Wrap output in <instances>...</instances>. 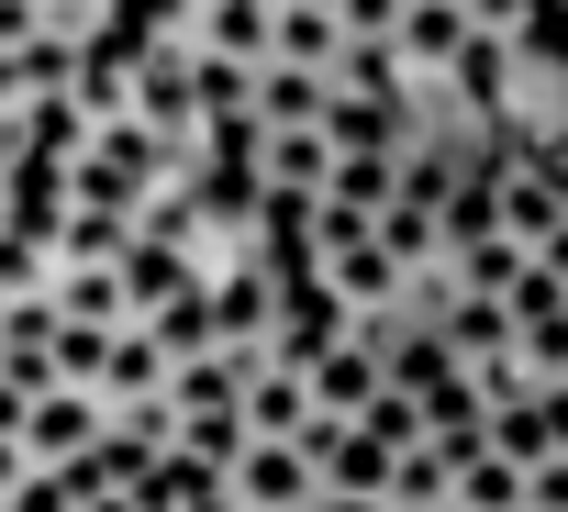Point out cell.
Segmentation results:
<instances>
[{"instance_id": "obj_1", "label": "cell", "mask_w": 568, "mask_h": 512, "mask_svg": "<svg viewBox=\"0 0 568 512\" xmlns=\"http://www.w3.org/2000/svg\"><path fill=\"white\" fill-rule=\"evenodd\" d=\"M223 501H234V512H313L324 490H313V457H302V446L245 434V457L223 468Z\"/></svg>"}, {"instance_id": "obj_2", "label": "cell", "mask_w": 568, "mask_h": 512, "mask_svg": "<svg viewBox=\"0 0 568 512\" xmlns=\"http://www.w3.org/2000/svg\"><path fill=\"white\" fill-rule=\"evenodd\" d=\"M12 446H23V468H68V457L101 446V401H90V390H34Z\"/></svg>"}, {"instance_id": "obj_3", "label": "cell", "mask_w": 568, "mask_h": 512, "mask_svg": "<svg viewBox=\"0 0 568 512\" xmlns=\"http://www.w3.org/2000/svg\"><path fill=\"white\" fill-rule=\"evenodd\" d=\"M468 12L457 0H402V34H390V57H402V79H446V68H468Z\"/></svg>"}, {"instance_id": "obj_4", "label": "cell", "mask_w": 568, "mask_h": 512, "mask_svg": "<svg viewBox=\"0 0 568 512\" xmlns=\"http://www.w3.org/2000/svg\"><path fill=\"white\" fill-rule=\"evenodd\" d=\"M302 390H313V423H357V412H368L390 379H379V357H368L357 335H335V346L302 368Z\"/></svg>"}, {"instance_id": "obj_5", "label": "cell", "mask_w": 568, "mask_h": 512, "mask_svg": "<svg viewBox=\"0 0 568 512\" xmlns=\"http://www.w3.org/2000/svg\"><path fill=\"white\" fill-rule=\"evenodd\" d=\"M346 34H335V0H267V68H313L335 79Z\"/></svg>"}, {"instance_id": "obj_6", "label": "cell", "mask_w": 568, "mask_h": 512, "mask_svg": "<svg viewBox=\"0 0 568 512\" xmlns=\"http://www.w3.org/2000/svg\"><path fill=\"white\" fill-rule=\"evenodd\" d=\"M179 45L256 68V57H267V0H190V12H179Z\"/></svg>"}, {"instance_id": "obj_7", "label": "cell", "mask_w": 568, "mask_h": 512, "mask_svg": "<svg viewBox=\"0 0 568 512\" xmlns=\"http://www.w3.org/2000/svg\"><path fill=\"white\" fill-rule=\"evenodd\" d=\"M324 90H335V79H313V68H267V57H256L245 112H256L267 134H324Z\"/></svg>"}, {"instance_id": "obj_8", "label": "cell", "mask_w": 568, "mask_h": 512, "mask_svg": "<svg viewBox=\"0 0 568 512\" xmlns=\"http://www.w3.org/2000/svg\"><path fill=\"white\" fill-rule=\"evenodd\" d=\"M123 90H134V45H123V34H101V45L68 57V101H79V123H123Z\"/></svg>"}, {"instance_id": "obj_9", "label": "cell", "mask_w": 568, "mask_h": 512, "mask_svg": "<svg viewBox=\"0 0 568 512\" xmlns=\"http://www.w3.org/2000/svg\"><path fill=\"white\" fill-rule=\"evenodd\" d=\"M101 412H145V401H168V357L134 335V324H112V357H101V390H90Z\"/></svg>"}, {"instance_id": "obj_10", "label": "cell", "mask_w": 568, "mask_h": 512, "mask_svg": "<svg viewBox=\"0 0 568 512\" xmlns=\"http://www.w3.org/2000/svg\"><path fill=\"white\" fill-rule=\"evenodd\" d=\"M112 279H123V324H145V313H156V301H179V290H190L201 268H190V256H179V245H145V234H134Z\"/></svg>"}, {"instance_id": "obj_11", "label": "cell", "mask_w": 568, "mask_h": 512, "mask_svg": "<svg viewBox=\"0 0 568 512\" xmlns=\"http://www.w3.org/2000/svg\"><path fill=\"white\" fill-rule=\"evenodd\" d=\"M134 335H145V346H156L168 368H190V357H212V346H223V335H212V301H201V279H190L179 301H156V313H145Z\"/></svg>"}, {"instance_id": "obj_12", "label": "cell", "mask_w": 568, "mask_h": 512, "mask_svg": "<svg viewBox=\"0 0 568 512\" xmlns=\"http://www.w3.org/2000/svg\"><path fill=\"white\" fill-rule=\"evenodd\" d=\"M234 412H245V434H278V446H291V434L313 423V390H302V368H256Z\"/></svg>"}, {"instance_id": "obj_13", "label": "cell", "mask_w": 568, "mask_h": 512, "mask_svg": "<svg viewBox=\"0 0 568 512\" xmlns=\"http://www.w3.org/2000/svg\"><path fill=\"white\" fill-rule=\"evenodd\" d=\"M324 167H335V145H324V134H267V145H256V190L324 201Z\"/></svg>"}, {"instance_id": "obj_14", "label": "cell", "mask_w": 568, "mask_h": 512, "mask_svg": "<svg viewBox=\"0 0 568 512\" xmlns=\"http://www.w3.org/2000/svg\"><path fill=\"white\" fill-rule=\"evenodd\" d=\"M45 313L57 324H123V279L112 268H57L45 279Z\"/></svg>"}, {"instance_id": "obj_15", "label": "cell", "mask_w": 568, "mask_h": 512, "mask_svg": "<svg viewBox=\"0 0 568 512\" xmlns=\"http://www.w3.org/2000/svg\"><path fill=\"white\" fill-rule=\"evenodd\" d=\"M446 501H457V512H524V468L479 446V457H457V479H446Z\"/></svg>"}, {"instance_id": "obj_16", "label": "cell", "mask_w": 568, "mask_h": 512, "mask_svg": "<svg viewBox=\"0 0 568 512\" xmlns=\"http://www.w3.org/2000/svg\"><path fill=\"white\" fill-rule=\"evenodd\" d=\"M390 156H402V145H390ZM390 156H335V167H324V201L357 212V223H379V212H390Z\"/></svg>"}, {"instance_id": "obj_17", "label": "cell", "mask_w": 568, "mask_h": 512, "mask_svg": "<svg viewBox=\"0 0 568 512\" xmlns=\"http://www.w3.org/2000/svg\"><path fill=\"white\" fill-rule=\"evenodd\" d=\"M435 346H446L457 368H479V357H501V346H513V324H501V301H468V290H457V313L435 324Z\"/></svg>"}, {"instance_id": "obj_18", "label": "cell", "mask_w": 568, "mask_h": 512, "mask_svg": "<svg viewBox=\"0 0 568 512\" xmlns=\"http://www.w3.org/2000/svg\"><path fill=\"white\" fill-rule=\"evenodd\" d=\"M101 357H112V324H57L45 335V379L57 390H101Z\"/></svg>"}, {"instance_id": "obj_19", "label": "cell", "mask_w": 568, "mask_h": 512, "mask_svg": "<svg viewBox=\"0 0 568 512\" xmlns=\"http://www.w3.org/2000/svg\"><path fill=\"white\" fill-rule=\"evenodd\" d=\"M179 457H190V468H212V479H223V468H234V457H245V412H179Z\"/></svg>"}, {"instance_id": "obj_20", "label": "cell", "mask_w": 568, "mask_h": 512, "mask_svg": "<svg viewBox=\"0 0 568 512\" xmlns=\"http://www.w3.org/2000/svg\"><path fill=\"white\" fill-rule=\"evenodd\" d=\"M245 90H256V68H234V57H190V112H201V123L245 112Z\"/></svg>"}, {"instance_id": "obj_21", "label": "cell", "mask_w": 568, "mask_h": 512, "mask_svg": "<svg viewBox=\"0 0 568 512\" xmlns=\"http://www.w3.org/2000/svg\"><path fill=\"white\" fill-rule=\"evenodd\" d=\"M457 12H468L479 45H524V34L546 23V0H457Z\"/></svg>"}, {"instance_id": "obj_22", "label": "cell", "mask_w": 568, "mask_h": 512, "mask_svg": "<svg viewBox=\"0 0 568 512\" xmlns=\"http://www.w3.org/2000/svg\"><path fill=\"white\" fill-rule=\"evenodd\" d=\"M335 34L346 45H390L402 34V0H335Z\"/></svg>"}, {"instance_id": "obj_23", "label": "cell", "mask_w": 568, "mask_h": 512, "mask_svg": "<svg viewBox=\"0 0 568 512\" xmlns=\"http://www.w3.org/2000/svg\"><path fill=\"white\" fill-rule=\"evenodd\" d=\"M524 512H568V457H535L524 468Z\"/></svg>"}, {"instance_id": "obj_24", "label": "cell", "mask_w": 568, "mask_h": 512, "mask_svg": "<svg viewBox=\"0 0 568 512\" xmlns=\"http://www.w3.org/2000/svg\"><path fill=\"white\" fill-rule=\"evenodd\" d=\"M535 434H546V457H568V379L535 390Z\"/></svg>"}, {"instance_id": "obj_25", "label": "cell", "mask_w": 568, "mask_h": 512, "mask_svg": "<svg viewBox=\"0 0 568 512\" xmlns=\"http://www.w3.org/2000/svg\"><path fill=\"white\" fill-rule=\"evenodd\" d=\"M12 45H34V0H0V57Z\"/></svg>"}, {"instance_id": "obj_26", "label": "cell", "mask_w": 568, "mask_h": 512, "mask_svg": "<svg viewBox=\"0 0 568 512\" xmlns=\"http://www.w3.org/2000/svg\"><path fill=\"white\" fill-rule=\"evenodd\" d=\"M12 112H23V79H12V57H0V134H12Z\"/></svg>"}, {"instance_id": "obj_27", "label": "cell", "mask_w": 568, "mask_h": 512, "mask_svg": "<svg viewBox=\"0 0 568 512\" xmlns=\"http://www.w3.org/2000/svg\"><path fill=\"white\" fill-rule=\"evenodd\" d=\"M12 490H23V446H12V434H0V501H12Z\"/></svg>"}, {"instance_id": "obj_28", "label": "cell", "mask_w": 568, "mask_h": 512, "mask_svg": "<svg viewBox=\"0 0 568 512\" xmlns=\"http://www.w3.org/2000/svg\"><path fill=\"white\" fill-rule=\"evenodd\" d=\"M90 512H134V490H101V501H90Z\"/></svg>"}, {"instance_id": "obj_29", "label": "cell", "mask_w": 568, "mask_h": 512, "mask_svg": "<svg viewBox=\"0 0 568 512\" xmlns=\"http://www.w3.org/2000/svg\"><path fill=\"white\" fill-rule=\"evenodd\" d=\"M313 512H390V501H313Z\"/></svg>"}, {"instance_id": "obj_30", "label": "cell", "mask_w": 568, "mask_h": 512, "mask_svg": "<svg viewBox=\"0 0 568 512\" xmlns=\"http://www.w3.org/2000/svg\"><path fill=\"white\" fill-rule=\"evenodd\" d=\"M0 190H12V134H0Z\"/></svg>"}, {"instance_id": "obj_31", "label": "cell", "mask_w": 568, "mask_h": 512, "mask_svg": "<svg viewBox=\"0 0 568 512\" xmlns=\"http://www.w3.org/2000/svg\"><path fill=\"white\" fill-rule=\"evenodd\" d=\"M557 23H568V0H557Z\"/></svg>"}, {"instance_id": "obj_32", "label": "cell", "mask_w": 568, "mask_h": 512, "mask_svg": "<svg viewBox=\"0 0 568 512\" xmlns=\"http://www.w3.org/2000/svg\"><path fill=\"white\" fill-rule=\"evenodd\" d=\"M0 313H12V301H0Z\"/></svg>"}, {"instance_id": "obj_33", "label": "cell", "mask_w": 568, "mask_h": 512, "mask_svg": "<svg viewBox=\"0 0 568 512\" xmlns=\"http://www.w3.org/2000/svg\"><path fill=\"white\" fill-rule=\"evenodd\" d=\"M0 512H12V501H0Z\"/></svg>"}, {"instance_id": "obj_34", "label": "cell", "mask_w": 568, "mask_h": 512, "mask_svg": "<svg viewBox=\"0 0 568 512\" xmlns=\"http://www.w3.org/2000/svg\"><path fill=\"white\" fill-rule=\"evenodd\" d=\"M179 12H190V0H179Z\"/></svg>"}]
</instances>
